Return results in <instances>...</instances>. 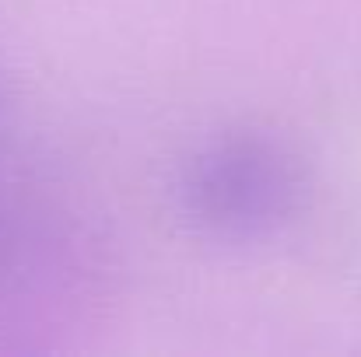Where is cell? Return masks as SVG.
I'll use <instances>...</instances> for the list:
<instances>
[{
  "instance_id": "obj_1",
  "label": "cell",
  "mask_w": 361,
  "mask_h": 357,
  "mask_svg": "<svg viewBox=\"0 0 361 357\" xmlns=\"http://www.w3.org/2000/svg\"><path fill=\"white\" fill-rule=\"evenodd\" d=\"M298 196L295 161L263 137H228L200 151L183 175L186 214L214 235H263Z\"/></svg>"
}]
</instances>
